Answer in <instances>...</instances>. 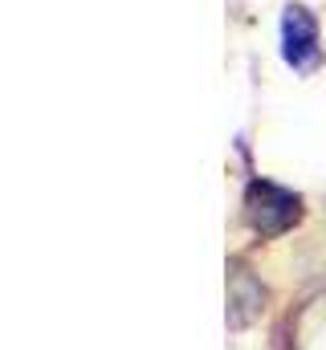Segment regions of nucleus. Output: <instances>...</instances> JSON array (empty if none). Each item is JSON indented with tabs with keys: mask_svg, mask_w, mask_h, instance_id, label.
I'll list each match as a JSON object with an SVG mask.
<instances>
[{
	"mask_svg": "<svg viewBox=\"0 0 326 350\" xmlns=\"http://www.w3.org/2000/svg\"><path fill=\"white\" fill-rule=\"evenodd\" d=\"M323 57L326 53H323V25H318V16L306 4L290 0L281 8V62L298 78H310L323 66Z\"/></svg>",
	"mask_w": 326,
	"mask_h": 350,
	"instance_id": "1",
	"label": "nucleus"
},
{
	"mask_svg": "<svg viewBox=\"0 0 326 350\" xmlns=\"http://www.w3.org/2000/svg\"><path fill=\"white\" fill-rule=\"evenodd\" d=\"M244 216L257 228V237H281L302 220V196L273 179H253L244 191Z\"/></svg>",
	"mask_w": 326,
	"mask_h": 350,
	"instance_id": "2",
	"label": "nucleus"
}]
</instances>
